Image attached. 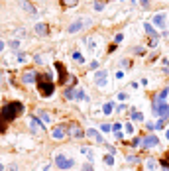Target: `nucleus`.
Segmentation results:
<instances>
[{
    "label": "nucleus",
    "mask_w": 169,
    "mask_h": 171,
    "mask_svg": "<svg viewBox=\"0 0 169 171\" xmlns=\"http://www.w3.org/2000/svg\"><path fill=\"white\" fill-rule=\"evenodd\" d=\"M22 112H24V104H22V102H18V100L6 102V104L0 108V134H4L6 126L16 120Z\"/></svg>",
    "instance_id": "nucleus-1"
},
{
    "label": "nucleus",
    "mask_w": 169,
    "mask_h": 171,
    "mask_svg": "<svg viewBox=\"0 0 169 171\" xmlns=\"http://www.w3.org/2000/svg\"><path fill=\"white\" fill-rule=\"evenodd\" d=\"M35 83H38V88H40V94L41 96H51L53 94V91H55V83H53V79H51V75H38V81H35Z\"/></svg>",
    "instance_id": "nucleus-2"
},
{
    "label": "nucleus",
    "mask_w": 169,
    "mask_h": 171,
    "mask_svg": "<svg viewBox=\"0 0 169 171\" xmlns=\"http://www.w3.org/2000/svg\"><path fill=\"white\" fill-rule=\"evenodd\" d=\"M55 165H57V169L65 171V169H71L73 165H75V159H71V158H65L63 153H57V155H55Z\"/></svg>",
    "instance_id": "nucleus-3"
},
{
    "label": "nucleus",
    "mask_w": 169,
    "mask_h": 171,
    "mask_svg": "<svg viewBox=\"0 0 169 171\" xmlns=\"http://www.w3.org/2000/svg\"><path fill=\"white\" fill-rule=\"evenodd\" d=\"M92 24V22L91 20H87V18H81V20H75V22H73V24L67 28V32L69 34H79L81 32V29H83V28H87V26H91Z\"/></svg>",
    "instance_id": "nucleus-4"
},
{
    "label": "nucleus",
    "mask_w": 169,
    "mask_h": 171,
    "mask_svg": "<svg viewBox=\"0 0 169 171\" xmlns=\"http://www.w3.org/2000/svg\"><path fill=\"white\" fill-rule=\"evenodd\" d=\"M108 83V71L106 69H98L94 73V85L97 87H106Z\"/></svg>",
    "instance_id": "nucleus-5"
},
{
    "label": "nucleus",
    "mask_w": 169,
    "mask_h": 171,
    "mask_svg": "<svg viewBox=\"0 0 169 171\" xmlns=\"http://www.w3.org/2000/svg\"><path fill=\"white\" fill-rule=\"evenodd\" d=\"M69 136L71 138H83V136H87V132L79 124H69Z\"/></svg>",
    "instance_id": "nucleus-6"
},
{
    "label": "nucleus",
    "mask_w": 169,
    "mask_h": 171,
    "mask_svg": "<svg viewBox=\"0 0 169 171\" xmlns=\"http://www.w3.org/2000/svg\"><path fill=\"white\" fill-rule=\"evenodd\" d=\"M156 146H159V138L157 136H153V134H150V136H145L144 138V144H142V147H156Z\"/></svg>",
    "instance_id": "nucleus-7"
},
{
    "label": "nucleus",
    "mask_w": 169,
    "mask_h": 171,
    "mask_svg": "<svg viewBox=\"0 0 169 171\" xmlns=\"http://www.w3.org/2000/svg\"><path fill=\"white\" fill-rule=\"evenodd\" d=\"M22 8H24L28 14H30L32 18H38V10H35V6L30 2V0H22Z\"/></svg>",
    "instance_id": "nucleus-8"
},
{
    "label": "nucleus",
    "mask_w": 169,
    "mask_h": 171,
    "mask_svg": "<svg viewBox=\"0 0 169 171\" xmlns=\"http://www.w3.org/2000/svg\"><path fill=\"white\" fill-rule=\"evenodd\" d=\"M87 136H89L91 140H94L97 144H102V142H104V138H102V134H100L98 130H94V128H89V130H87Z\"/></svg>",
    "instance_id": "nucleus-9"
},
{
    "label": "nucleus",
    "mask_w": 169,
    "mask_h": 171,
    "mask_svg": "<svg viewBox=\"0 0 169 171\" xmlns=\"http://www.w3.org/2000/svg\"><path fill=\"white\" fill-rule=\"evenodd\" d=\"M22 81H24L26 85H32V83L38 81V73H35V71H26L24 75H22Z\"/></svg>",
    "instance_id": "nucleus-10"
},
{
    "label": "nucleus",
    "mask_w": 169,
    "mask_h": 171,
    "mask_svg": "<svg viewBox=\"0 0 169 171\" xmlns=\"http://www.w3.org/2000/svg\"><path fill=\"white\" fill-rule=\"evenodd\" d=\"M65 130H67V124H59L57 128H53L51 136H53L55 140H63V136H65Z\"/></svg>",
    "instance_id": "nucleus-11"
},
{
    "label": "nucleus",
    "mask_w": 169,
    "mask_h": 171,
    "mask_svg": "<svg viewBox=\"0 0 169 171\" xmlns=\"http://www.w3.org/2000/svg\"><path fill=\"white\" fill-rule=\"evenodd\" d=\"M55 69L59 71V85H63L65 81H67V71H65V67H63V63H59V61H55Z\"/></svg>",
    "instance_id": "nucleus-12"
},
{
    "label": "nucleus",
    "mask_w": 169,
    "mask_h": 171,
    "mask_svg": "<svg viewBox=\"0 0 169 171\" xmlns=\"http://www.w3.org/2000/svg\"><path fill=\"white\" fill-rule=\"evenodd\" d=\"M151 24H156V26H159L161 29H165V14H156V16H153V20H151Z\"/></svg>",
    "instance_id": "nucleus-13"
},
{
    "label": "nucleus",
    "mask_w": 169,
    "mask_h": 171,
    "mask_svg": "<svg viewBox=\"0 0 169 171\" xmlns=\"http://www.w3.org/2000/svg\"><path fill=\"white\" fill-rule=\"evenodd\" d=\"M30 128H32V132H38L40 128H43V124H41V120H40V118L32 116V118H30Z\"/></svg>",
    "instance_id": "nucleus-14"
},
{
    "label": "nucleus",
    "mask_w": 169,
    "mask_h": 171,
    "mask_svg": "<svg viewBox=\"0 0 169 171\" xmlns=\"http://www.w3.org/2000/svg\"><path fill=\"white\" fill-rule=\"evenodd\" d=\"M35 34H38V35H43V38H45V35L49 34L47 24H43V22H41V24H38V26H35Z\"/></svg>",
    "instance_id": "nucleus-15"
},
{
    "label": "nucleus",
    "mask_w": 169,
    "mask_h": 171,
    "mask_svg": "<svg viewBox=\"0 0 169 171\" xmlns=\"http://www.w3.org/2000/svg\"><path fill=\"white\" fill-rule=\"evenodd\" d=\"M144 29H145V32H148V34L151 35V38H157V32L153 29V26L150 24V22H145V24H144Z\"/></svg>",
    "instance_id": "nucleus-16"
},
{
    "label": "nucleus",
    "mask_w": 169,
    "mask_h": 171,
    "mask_svg": "<svg viewBox=\"0 0 169 171\" xmlns=\"http://www.w3.org/2000/svg\"><path fill=\"white\" fill-rule=\"evenodd\" d=\"M75 100H89V96L85 94L83 88H77V91H75Z\"/></svg>",
    "instance_id": "nucleus-17"
},
{
    "label": "nucleus",
    "mask_w": 169,
    "mask_h": 171,
    "mask_svg": "<svg viewBox=\"0 0 169 171\" xmlns=\"http://www.w3.org/2000/svg\"><path fill=\"white\" fill-rule=\"evenodd\" d=\"M75 91H77V88L75 87H71V88H67V91H65V99H75Z\"/></svg>",
    "instance_id": "nucleus-18"
},
{
    "label": "nucleus",
    "mask_w": 169,
    "mask_h": 171,
    "mask_svg": "<svg viewBox=\"0 0 169 171\" xmlns=\"http://www.w3.org/2000/svg\"><path fill=\"white\" fill-rule=\"evenodd\" d=\"M40 118H41V120L45 122V124H49V122H51V116L45 112V110H40Z\"/></svg>",
    "instance_id": "nucleus-19"
},
{
    "label": "nucleus",
    "mask_w": 169,
    "mask_h": 171,
    "mask_svg": "<svg viewBox=\"0 0 169 171\" xmlns=\"http://www.w3.org/2000/svg\"><path fill=\"white\" fill-rule=\"evenodd\" d=\"M132 120L142 122V120H144V114H142V112H136V110H132Z\"/></svg>",
    "instance_id": "nucleus-20"
},
{
    "label": "nucleus",
    "mask_w": 169,
    "mask_h": 171,
    "mask_svg": "<svg viewBox=\"0 0 169 171\" xmlns=\"http://www.w3.org/2000/svg\"><path fill=\"white\" fill-rule=\"evenodd\" d=\"M145 167H148L150 171H153V169L157 167V161L156 159H148V161H145Z\"/></svg>",
    "instance_id": "nucleus-21"
},
{
    "label": "nucleus",
    "mask_w": 169,
    "mask_h": 171,
    "mask_svg": "<svg viewBox=\"0 0 169 171\" xmlns=\"http://www.w3.org/2000/svg\"><path fill=\"white\" fill-rule=\"evenodd\" d=\"M167 94H169V87H167V88H163V91H161V93L157 94V99H156V100H159V102H163V99H165V96H167Z\"/></svg>",
    "instance_id": "nucleus-22"
},
{
    "label": "nucleus",
    "mask_w": 169,
    "mask_h": 171,
    "mask_svg": "<svg viewBox=\"0 0 169 171\" xmlns=\"http://www.w3.org/2000/svg\"><path fill=\"white\" fill-rule=\"evenodd\" d=\"M92 8L97 10V12H100V10H104V2H102V0H97V2L92 4Z\"/></svg>",
    "instance_id": "nucleus-23"
},
{
    "label": "nucleus",
    "mask_w": 169,
    "mask_h": 171,
    "mask_svg": "<svg viewBox=\"0 0 169 171\" xmlns=\"http://www.w3.org/2000/svg\"><path fill=\"white\" fill-rule=\"evenodd\" d=\"M159 163H161V167H163V169H169V152L165 153V158H163V159H161Z\"/></svg>",
    "instance_id": "nucleus-24"
},
{
    "label": "nucleus",
    "mask_w": 169,
    "mask_h": 171,
    "mask_svg": "<svg viewBox=\"0 0 169 171\" xmlns=\"http://www.w3.org/2000/svg\"><path fill=\"white\" fill-rule=\"evenodd\" d=\"M132 146H134V147H140V146H142L144 144V138H134V140H132V142H130Z\"/></svg>",
    "instance_id": "nucleus-25"
},
{
    "label": "nucleus",
    "mask_w": 169,
    "mask_h": 171,
    "mask_svg": "<svg viewBox=\"0 0 169 171\" xmlns=\"http://www.w3.org/2000/svg\"><path fill=\"white\" fill-rule=\"evenodd\" d=\"M102 112H104V114H110V112H112V102H106V104L102 106Z\"/></svg>",
    "instance_id": "nucleus-26"
},
{
    "label": "nucleus",
    "mask_w": 169,
    "mask_h": 171,
    "mask_svg": "<svg viewBox=\"0 0 169 171\" xmlns=\"http://www.w3.org/2000/svg\"><path fill=\"white\" fill-rule=\"evenodd\" d=\"M73 59H75V61H79V63H83V55H81L79 51H73Z\"/></svg>",
    "instance_id": "nucleus-27"
},
{
    "label": "nucleus",
    "mask_w": 169,
    "mask_h": 171,
    "mask_svg": "<svg viewBox=\"0 0 169 171\" xmlns=\"http://www.w3.org/2000/svg\"><path fill=\"white\" fill-rule=\"evenodd\" d=\"M104 163L106 165H114V158L112 155H104Z\"/></svg>",
    "instance_id": "nucleus-28"
},
{
    "label": "nucleus",
    "mask_w": 169,
    "mask_h": 171,
    "mask_svg": "<svg viewBox=\"0 0 169 171\" xmlns=\"http://www.w3.org/2000/svg\"><path fill=\"white\" fill-rule=\"evenodd\" d=\"M163 126H165V120H163V118H159V120L156 122V130H161Z\"/></svg>",
    "instance_id": "nucleus-29"
},
{
    "label": "nucleus",
    "mask_w": 169,
    "mask_h": 171,
    "mask_svg": "<svg viewBox=\"0 0 169 171\" xmlns=\"http://www.w3.org/2000/svg\"><path fill=\"white\" fill-rule=\"evenodd\" d=\"M120 65L124 67V69H128V67H130L132 63H130V59H120Z\"/></svg>",
    "instance_id": "nucleus-30"
},
{
    "label": "nucleus",
    "mask_w": 169,
    "mask_h": 171,
    "mask_svg": "<svg viewBox=\"0 0 169 171\" xmlns=\"http://www.w3.org/2000/svg\"><path fill=\"white\" fill-rule=\"evenodd\" d=\"M10 47H12L14 51H18V49H20V41H16V40H14V41H10Z\"/></svg>",
    "instance_id": "nucleus-31"
},
{
    "label": "nucleus",
    "mask_w": 169,
    "mask_h": 171,
    "mask_svg": "<svg viewBox=\"0 0 169 171\" xmlns=\"http://www.w3.org/2000/svg\"><path fill=\"white\" fill-rule=\"evenodd\" d=\"M134 53H136V55H144V53H145V49L138 45V47H134Z\"/></svg>",
    "instance_id": "nucleus-32"
},
{
    "label": "nucleus",
    "mask_w": 169,
    "mask_h": 171,
    "mask_svg": "<svg viewBox=\"0 0 169 171\" xmlns=\"http://www.w3.org/2000/svg\"><path fill=\"white\" fill-rule=\"evenodd\" d=\"M28 61V55H24V53H18V63H26Z\"/></svg>",
    "instance_id": "nucleus-33"
},
{
    "label": "nucleus",
    "mask_w": 169,
    "mask_h": 171,
    "mask_svg": "<svg viewBox=\"0 0 169 171\" xmlns=\"http://www.w3.org/2000/svg\"><path fill=\"white\" fill-rule=\"evenodd\" d=\"M112 130H114V132H122V124H120V122H114V124H112Z\"/></svg>",
    "instance_id": "nucleus-34"
},
{
    "label": "nucleus",
    "mask_w": 169,
    "mask_h": 171,
    "mask_svg": "<svg viewBox=\"0 0 169 171\" xmlns=\"http://www.w3.org/2000/svg\"><path fill=\"white\" fill-rule=\"evenodd\" d=\"M126 159H128L130 163H138V161H140V158H138V155H128Z\"/></svg>",
    "instance_id": "nucleus-35"
},
{
    "label": "nucleus",
    "mask_w": 169,
    "mask_h": 171,
    "mask_svg": "<svg viewBox=\"0 0 169 171\" xmlns=\"http://www.w3.org/2000/svg\"><path fill=\"white\" fill-rule=\"evenodd\" d=\"M100 130L106 134V132H110V130H112V126H110V124H102V126H100Z\"/></svg>",
    "instance_id": "nucleus-36"
},
{
    "label": "nucleus",
    "mask_w": 169,
    "mask_h": 171,
    "mask_svg": "<svg viewBox=\"0 0 169 171\" xmlns=\"http://www.w3.org/2000/svg\"><path fill=\"white\" fill-rule=\"evenodd\" d=\"M145 128H148L150 132H153V130H156V122H148V124H145Z\"/></svg>",
    "instance_id": "nucleus-37"
},
{
    "label": "nucleus",
    "mask_w": 169,
    "mask_h": 171,
    "mask_svg": "<svg viewBox=\"0 0 169 171\" xmlns=\"http://www.w3.org/2000/svg\"><path fill=\"white\" fill-rule=\"evenodd\" d=\"M83 171H94V169H92L91 163H85V165H83Z\"/></svg>",
    "instance_id": "nucleus-38"
},
{
    "label": "nucleus",
    "mask_w": 169,
    "mask_h": 171,
    "mask_svg": "<svg viewBox=\"0 0 169 171\" xmlns=\"http://www.w3.org/2000/svg\"><path fill=\"white\" fill-rule=\"evenodd\" d=\"M122 40H124V35H122V34H116V38H114V41H116V43H120Z\"/></svg>",
    "instance_id": "nucleus-39"
},
{
    "label": "nucleus",
    "mask_w": 169,
    "mask_h": 171,
    "mask_svg": "<svg viewBox=\"0 0 169 171\" xmlns=\"http://www.w3.org/2000/svg\"><path fill=\"white\" fill-rule=\"evenodd\" d=\"M122 138H124L122 132H114V140H122Z\"/></svg>",
    "instance_id": "nucleus-40"
},
{
    "label": "nucleus",
    "mask_w": 169,
    "mask_h": 171,
    "mask_svg": "<svg viewBox=\"0 0 169 171\" xmlns=\"http://www.w3.org/2000/svg\"><path fill=\"white\" fill-rule=\"evenodd\" d=\"M140 4H142L144 8H150V0H140Z\"/></svg>",
    "instance_id": "nucleus-41"
},
{
    "label": "nucleus",
    "mask_w": 169,
    "mask_h": 171,
    "mask_svg": "<svg viewBox=\"0 0 169 171\" xmlns=\"http://www.w3.org/2000/svg\"><path fill=\"white\" fill-rule=\"evenodd\" d=\"M116 79L122 81V79H124V71H116Z\"/></svg>",
    "instance_id": "nucleus-42"
},
{
    "label": "nucleus",
    "mask_w": 169,
    "mask_h": 171,
    "mask_svg": "<svg viewBox=\"0 0 169 171\" xmlns=\"http://www.w3.org/2000/svg\"><path fill=\"white\" fill-rule=\"evenodd\" d=\"M126 132H128V134H134V126H132V124H126Z\"/></svg>",
    "instance_id": "nucleus-43"
},
{
    "label": "nucleus",
    "mask_w": 169,
    "mask_h": 171,
    "mask_svg": "<svg viewBox=\"0 0 169 171\" xmlns=\"http://www.w3.org/2000/svg\"><path fill=\"white\" fill-rule=\"evenodd\" d=\"M126 108H128V106H126V104H124V102H120V106H118V108H116V110H118V112H122V110H126Z\"/></svg>",
    "instance_id": "nucleus-44"
},
{
    "label": "nucleus",
    "mask_w": 169,
    "mask_h": 171,
    "mask_svg": "<svg viewBox=\"0 0 169 171\" xmlns=\"http://www.w3.org/2000/svg\"><path fill=\"white\" fill-rule=\"evenodd\" d=\"M91 69H98V61H91Z\"/></svg>",
    "instance_id": "nucleus-45"
},
{
    "label": "nucleus",
    "mask_w": 169,
    "mask_h": 171,
    "mask_svg": "<svg viewBox=\"0 0 169 171\" xmlns=\"http://www.w3.org/2000/svg\"><path fill=\"white\" fill-rule=\"evenodd\" d=\"M126 96H128L126 93H120V94H118V100H124V99H126Z\"/></svg>",
    "instance_id": "nucleus-46"
},
{
    "label": "nucleus",
    "mask_w": 169,
    "mask_h": 171,
    "mask_svg": "<svg viewBox=\"0 0 169 171\" xmlns=\"http://www.w3.org/2000/svg\"><path fill=\"white\" fill-rule=\"evenodd\" d=\"M63 2H65V4H73V6H75V4H77V0H63Z\"/></svg>",
    "instance_id": "nucleus-47"
},
{
    "label": "nucleus",
    "mask_w": 169,
    "mask_h": 171,
    "mask_svg": "<svg viewBox=\"0 0 169 171\" xmlns=\"http://www.w3.org/2000/svg\"><path fill=\"white\" fill-rule=\"evenodd\" d=\"M2 85H4V73L0 71V87H2Z\"/></svg>",
    "instance_id": "nucleus-48"
},
{
    "label": "nucleus",
    "mask_w": 169,
    "mask_h": 171,
    "mask_svg": "<svg viewBox=\"0 0 169 171\" xmlns=\"http://www.w3.org/2000/svg\"><path fill=\"white\" fill-rule=\"evenodd\" d=\"M4 47H6V43H2V41H0V51H2Z\"/></svg>",
    "instance_id": "nucleus-49"
},
{
    "label": "nucleus",
    "mask_w": 169,
    "mask_h": 171,
    "mask_svg": "<svg viewBox=\"0 0 169 171\" xmlns=\"http://www.w3.org/2000/svg\"><path fill=\"white\" fill-rule=\"evenodd\" d=\"M165 136H167V140H169V130H165Z\"/></svg>",
    "instance_id": "nucleus-50"
},
{
    "label": "nucleus",
    "mask_w": 169,
    "mask_h": 171,
    "mask_svg": "<svg viewBox=\"0 0 169 171\" xmlns=\"http://www.w3.org/2000/svg\"><path fill=\"white\" fill-rule=\"evenodd\" d=\"M2 169H4V165H2V163H0V171H2Z\"/></svg>",
    "instance_id": "nucleus-51"
}]
</instances>
